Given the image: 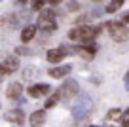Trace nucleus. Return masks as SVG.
Instances as JSON below:
<instances>
[{
    "mask_svg": "<svg viewBox=\"0 0 129 127\" xmlns=\"http://www.w3.org/2000/svg\"><path fill=\"white\" fill-rule=\"evenodd\" d=\"M99 30H101V27L80 25V27L70 28L69 38H70V40H74V42H82V44H85V42H93V40H95V36L99 34Z\"/></svg>",
    "mask_w": 129,
    "mask_h": 127,
    "instance_id": "f257e3e1",
    "label": "nucleus"
},
{
    "mask_svg": "<svg viewBox=\"0 0 129 127\" xmlns=\"http://www.w3.org/2000/svg\"><path fill=\"white\" fill-rule=\"evenodd\" d=\"M106 30L110 32V38L114 42H125L129 38V28L125 27L123 21H110V23H106Z\"/></svg>",
    "mask_w": 129,
    "mask_h": 127,
    "instance_id": "f03ea898",
    "label": "nucleus"
},
{
    "mask_svg": "<svg viewBox=\"0 0 129 127\" xmlns=\"http://www.w3.org/2000/svg\"><path fill=\"white\" fill-rule=\"evenodd\" d=\"M78 93H80V85H78L76 80H70V78L64 80V83L57 89L59 101H70V99H74V97H78Z\"/></svg>",
    "mask_w": 129,
    "mask_h": 127,
    "instance_id": "7ed1b4c3",
    "label": "nucleus"
},
{
    "mask_svg": "<svg viewBox=\"0 0 129 127\" xmlns=\"http://www.w3.org/2000/svg\"><path fill=\"white\" fill-rule=\"evenodd\" d=\"M91 99H89L87 95H78L76 97V104L72 106V116L76 119H82L85 118V116H89V112H91Z\"/></svg>",
    "mask_w": 129,
    "mask_h": 127,
    "instance_id": "20e7f679",
    "label": "nucleus"
},
{
    "mask_svg": "<svg viewBox=\"0 0 129 127\" xmlns=\"http://www.w3.org/2000/svg\"><path fill=\"white\" fill-rule=\"evenodd\" d=\"M36 25H38V28H42V30H46V32H55L57 30L55 12H53V10H42Z\"/></svg>",
    "mask_w": 129,
    "mask_h": 127,
    "instance_id": "39448f33",
    "label": "nucleus"
},
{
    "mask_svg": "<svg viewBox=\"0 0 129 127\" xmlns=\"http://www.w3.org/2000/svg\"><path fill=\"white\" fill-rule=\"evenodd\" d=\"M97 48H99V46H97L95 42H85V44H82V46H76V48L72 49V53L84 57L85 61H91L93 57H95V53H97Z\"/></svg>",
    "mask_w": 129,
    "mask_h": 127,
    "instance_id": "423d86ee",
    "label": "nucleus"
},
{
    "mask_svg": "<svg viewBox=\"0 0 129 127\" xmlns=\"http://www.w3.org/2000/svg\"><path fill=\"white\" fill-rule=\"evenodd\" d=\"M67 48H69V46H61V48L49 49V51H48V61H49V63H61L69 53H72L70 49H67Z\"/></svg>",
    "mask_w": 129,
    "mask_h": 127,
    "instance_id": "0eeeda50",
    "label": "nucleus"
},
{
    "mask_svg": "<svg viewBox=\"0 0 129 127\" xmlns=\"http://www.w3.org/2000/svg\"><path fill=\"white\" fill-rule=\"evenodd\" d=\"M4 119L10 121V123H15V125H21V123L25 121V114H23V110H19V108H13V110L4 112Z\"/></svg>",
    "mask_w": 129,
    "mask_h": 127,
    "instance_id": "6e6552de",
    "label": "nucleus"
},
{
    "mask_svg": "<svg viewBox=\"0 0 129 127\" xmlns=\"http://www.w3.org/2000/svg\"><path fill=\"white\" fill-rule=\"evenodd\" d=\"M49 85L48 83H36V85H30L28 87V95H30V99H40V97L48 95L49 93Z\"/></svg>",
    "mask_w": 129,
    "mask_h": 127,
    "instance_id": "1a4fd4ad",
    "label": "nucleus"
},
{
    "mask_svg": "<svg viewBox=\"0 0 129 127\" xmlns=\"http://www.w3.org/2000/svg\"><path fill=\"white\" fill-rule=\"evenodd\" d=\"M19 68V59L15 55H8L2 63V74H12Z\"/></svg>",
    "mask_w": 129,
    "mask_h": 127,
    "instance_id": "9d476101",
    "label": "nucleus"
},
{
    "mask_svg": "<svg viewBox=\"0 0 129 127\" xmlns=\"http://www.w3.org/2000/svg\"><path fill=\"white\" fill-rule=\"evenodd\" d=\"M70 70H72V67L70 65H61V67H53V68H49V78H55V80H59V78H64V76H69L70 74Z\"/></svg>",
    "mask_w": 129,
    "mask_h": 127,
    "instance_id": "9b49d317",
    "label": "nucleus"
},
{
    "mask_svg": "<svg viewBox=\"0 0 129 127\" xmlns=\"http://www.w3.org/2000/svg\"><path fill=\"white\" fill-rule=\"evenodd\" d=\"M21 93H23V85H21L19 82H12L8 87H6V97H8V99H12V101L19 99Z\"/></svg>",
    "mask_w": 129,
    "mask_h": 127,
    "instance_id": "f8f14e48",
    "label": "nucleus"
},
{
    "mask_svg": "<svg viewBox=\"0 0 129 127\" xmlns=\"http://www.w3.org/2000/svg\"><path fill=\"white\" fill-rule=\"evenodd\" d=\"M28 123H30L32 127H40L42 123H46V110H36V112H32L30 118H28Z\"/></svg>",
    "mask_w": 129,
    "mask_h": 127,
    "instance_id": "ddd939ff",
    "label": "nucleus"
},
{
    "mask_svg": "<svg viewBox=\"0 0 129 127\" xmlns=\"http://www.w3.org/2000/svg\"><path fill=\"white\" fill-rule=\"evenodd\" d=\"M36 28L38 25H27V27L23 28V32H21V42H30L32 38H34V34H36Z\"/></svg>",
    "mask_w": 129,
    "mask_h": 127,
    "instance_id": "4468645a",
    "label": "nucleus"
},
{
    "mask_svg": "<svg viewBox=\"0 0 129 127\" xmlns=\"http://www.w3.org/2000/svg\"><path fill=\"white\" fill-rule=\"evenodd\" d=\"M125 0H110V4H106V13H114L123 6Z\"/></svg>",
    "mask_w": 129,
    "mask_h": 127,
    "instance_id": "2eb2a0df",
    "label": "nucleus"
},
{
    "mask_svg": "<svg viewBox=\"0 0 129 127\" xmlns=\"http://www.w3.org/2000/svg\"><path fill=\"white\" fill-rule=\"evenodd\" d=\"M46 2L48 0H30V10H34V12H42L46 6Z\"/></svg>",
    "mask_w": 129,
    "mask_h": 127,
    "instance_id": "dca6fc26",
    "label": "nucleus"
},
{
    "mask_svg": "<svg viewBox=\"0 0 129 127\" xmlns=\"http://www.w3.org/2000/svg\"><path fill=\"white\" fill-rule=\"evenodd\" d=\"M120 125L121 127H129V108L123 110V114H121V118H120Z\"/></svg>",
    "mask_w": 129,
    "mask_h": 127,
    "instance_id": "f3484780",
    "label": "nucleus"
},
{
    "mask_svg": "<svg viewBox=\"0 0 129 127\" xmlns=\"http://www.w3.org/2000/svg\"><path fill=\"white\" fill-rule=\"evenodd\" d=\"M121 114H123V112H121L120 108H114V110H110L108 114H106V119H118V118H121Z\"/></svg>",
    "mask_w": 129,
    "mask_h": 127,
    "instance_id": "a211bd4d",
    "label": "nucleus"
},
{
    "mask_svg": "<svg viewBox=\"0 0 129 127\" xmlns=\"http://www.w3.org/2000/svg\"><path fill=\"white\" fill-rule=\"evenodd\" d=\"M57 101H59V97H57V93H55L53 97H49V99L46 101V106H44V108H51V106H55Z\"/></svg>",
    "mask_w": 129,
    "mask_h": 127,
    "instance_id": "6ab92c4d",
    "label": "nucleus"
},
{
    "mask_svg": "<svg viewBox=\"0 0 129 127\" xmlns=\"http://www.w3.org/2000/svg\"><path fill=\"white\" fill-rule=\"evenodd\" d=\"M78 8H80V4H78L76 0H74V2H70V4H67V10H69V12H76Z\"/></svg>",
    "mask_w": 129,
    "mask_h": 127,
    "instance_id": "aec40b11",
    "label": "nucleus"
},
{
    "mask_svg": "<svg viewBox=\"0 0 129 127\" xmlns=\"http://www.w3.org/2000/svg\"><path fill=\"white\" fill-rule=\"evenodd\" d=\"M17 53H19V55H27L28 49H25V48H17Z\"/></svg>",
    "mask_w": 129,
    "mask_h": 127,
    "instance_id": "412c9836",
    "label": "nucleus"
},
{
    "mask_svg": "<svg viewBox=\"0 0 129 127\" xmlns=\"http://www.w3.org/2000/svg\"><path fill=\"white\" fill-rule=\"evenodd\" d=\"M121 21H123V23H129V12H125L123 15H121Z\"/></svg>",
    "mask_w": 129,
    "mask_h": 127,
    "instance_id": "4be33fe9",
    "label": "nucleus"
},
{
    "mask_svg": "<svg viewBox=\"0 0 129 127\" xmlns=\"http://www.w3.org/2000/svg\"><path fill=\"white\" fill-rule=\"evenodd\" d=\"M61 2H63V0H48L49 6H57V4H61Z\"/></svg>",
    "mask_w": 129,
    "mask_h": 127,
    "instance_id": "5701e85b",
    "label": "nucleus"
},
{
    "mask_svg": "<svg viewBox=\"0 0 129 127\" xmlns=\"http://www.w3.org/2000/svg\"><path fill=\"white\" fill-rule=\"evenodd\" d=\"M27 2H28V0H17V6H25Z\"/></svg>",
    "mask_w": 129,
    "mask_h": 127,
    "instance_id": "b1692460",
    "label": "nucleus"
},
{
    "mask_svg": "<svg viewBox=\"0 0 129 127\" xmlns=\"http://www.w3.org/2000/svg\"><path fill=\"white\" fill-rule=\"evenodd\" d=\"M125 87H127V91H129V80H127V85H125Z\"/></svg>",
    "mask_w": 129,
    "mask_h": 127,
    "instance_id": "393cba45",
    "label": "nucleus"
},
{
    "mask_svg": "<svg viewBox=\"0 0 129 127\" xmlns=\"http://www.w3.org/2000/svg\"><path fill=\"white\" fill-rule=\"evenodd\" d=\"M95 2H101V0H95Z\"/></svg>",
    "mask_w": 129,
    "mask_h": 127,
    "instance_id": "a878e982",
    "label": "nucleus"
},
{
    "mask_svg": "<svg viewBox=\"0 0 129 127\" xmlns=\"http://www.w3.org/2000/svg\"><path fill=\"white\" fill-rule=\"evenodd\" d=\"M91 127H95V125H91Z\"/></svg>",
    "mask_w": 129,
    "mask_h": 127,
    "instance_id": "bb28decb",
    "label": "nucleus"
}]
</instances>
